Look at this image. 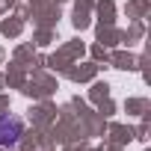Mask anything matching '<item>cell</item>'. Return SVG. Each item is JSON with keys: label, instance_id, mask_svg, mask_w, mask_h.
I'll list each match as a JSON object with an SVG mask.
<instances>
[{"label": "cell", "instance_id": "1", "mask_svg": "<svg viewBox=\"0 0 151 151\" xmlns=\"http://www.w3.org/2000/svg\"><path fill=\"white\" fill-rule=\"evenodd\" d=\"M24 136V122L15 116H0V148H12Z\"/></svg>", "mask_w": 151, "mask_h": 151}]
</instances>
